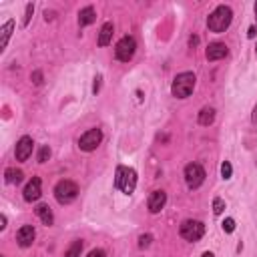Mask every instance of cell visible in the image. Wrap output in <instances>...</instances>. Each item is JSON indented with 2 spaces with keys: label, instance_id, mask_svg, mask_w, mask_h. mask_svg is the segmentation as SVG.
<instances>
[{
  "label": "cell",
  "instance_id": "obj_1",
  "mask_svg": "<svg viewBox=\"0 0 257 257\" xmlns=\"http://www.w3.org/2000/svg\"><path fill=\"white\" fill-rule=\"evenodd\" d=\"M231 20H233V10H231L229 6H217V8L209 14L207 26H209L211 32L221 34V32H225V30L229 28Z\"/></svg>",
  "mask_w": 257,
  "mask_h": 257
},
{
  "label": "cell",
  "instance_id": "obj_2",
  "mask_svg": "<svg viewBox=\"0 0 257 257\" xmlns=\"http://www.w3.org/2000/svg\"><path fill=\"white\" fill-rule=\"evenodd\" d=\"M195 75L193 73H181V75H177L175 77V81H173V85H171V92H173V96H177V98H187L191 92H193V88H195Z\"/></svg>",
  "mask_w": 257,
  "mask_h": 257
},
{
  "label": "cell",
  "instance_id": "obj_3",
  "mask_svg": "<svg viewBox=\"0 0 257 257\" xmlns=\"http://www.w3.org/2000/svg\"><path fill=\"white\" fill-rule=\"evenodd\" d=\"M115 185L123 191V193H127V195H131L133 191H135V187H137V173H135V169H129V167H119L117 169V179H115Z\"/></svg>",
  "mask_w": 257,
  "mask_h": 257
},
{
  "label": "cell",
  "instance_id": "obj_4",
  "mask_svg": "<svg viewBox=\"0 0 257 257\" xmlns=\"http://www.w3.org/2000/svg\"><path fill=\"white\" fill-rule=\"evenodd\" d=\"M77 195H79V187H77V183H73V181H69V179L59 181L57 187H55V197H57V201H59L61 205H67V203L75 201Z\"/></svg>",
  "mask_w": 257,
  "mask_h": 257
},
{
  "label": "cell",
  "instance_id": "obj_5",
  "mask_svg": "<svg viewBox=\"0 0 257 257\" xmlns=\"http://www.w3.org/2000/svg\"><path fill=\"white\" fill-rule=\"evenodd\" d=\"M181 237L185 241H199L203 235H205V225L201 221H195V219H187L181 223V229H179Z\"/></svg>",
  "mask_w": 257,
  "mask_h": 257
},
{
  "label": "cell",
  "instance_id": "obj_6",
  "mask_svg": "<svg viewBox=\"0 0 257 257\" xmlns=\"http://www.w3.org/2000/svg\"><path fill=\"white\" fill-rule=\"evenodd\" d=\"M135 50H137L135 38H133V36H123V38L117 42V46H115V55H117L119 61L129 63V61L133 59V55H135Z\"/></svg>",
  "mask_w": 257,
  "mask_h": 257
},
{
  "label": "cell",
  "instance_id": "obj_7",
  "mask_svg": "<svg viewBox=\"0 0 257 257\" xmlns=\"http://www.w3.org/2000/svg\"><path fill=\"white\" fill-rule=\"evenodd\" d=\"M205 181V169L199 163H189L185 167V183L189 189H197L201 187Z\"/></svg>",
  "mask_w": 257,
  "mask_h": 257
},
{
  "label": "cell",
  "instance_id": "obj_8",
  "mask_svg": "<svg viewBox=\"0 0 257 257\" xmlns=\"http://www.w3.org/2000/svg\"><path fill=\"white\" fill-rule=\"evenodd\" d=\"M100 141H102L100 129H90V131H86V133L79 139V147H81V151L90 153V151H94V149L100 145Z\"/></svg>",
  "mask_w": 257,
  "mask_h": 257
},
{
  "label": "cell",
  "instance_id": "obj_9",
  "mask_svg": "<svg viewBox=\"0 0 257 257\" xmlns=\"http://www.w3.org/2000/svg\"><path fill=\"white\" fill-rule=\"evenodd\" d=\"M32 147H34V143H32L30 137H20L18 143H16V149H14L16 161H20V163L26 161V159L32 155Z\"/></svg>",
  "mask_w": 257,
  "mask_h": 257
},
{
  "label": "cell",
  "instance_id": "obj_10",
  "mask_svg": "<svg viewBox=\"0 0 257 257\" xmlns=\"http://www.w3.org/2000/svg\"><path fill=\"white\" fill-rule=\"evenodd\" d=\"M22 195H24V201H28V203L38 201L40 195H42V183H40V179H38V177H32V179L28 181V185L24 187Z\"/></svg>",
  "mask_w": 257,
  "mask_h": 257
},
{
  "label": "cell",
  "instance_id": "obj_11",
  "mask_svg": "<svg viewBox=\"0 0 257 257\" xmlns=\"http://www.w3.org/2000/svg\"><path fill=\"white\" fill-rule=\"evenodd\" d=\"M167 203V193L165 191H153L149 195V201H147V207L151 213H159Z\"/></svg>",
  "mask_w": 257,
  "mask_h": 257
},
{
  "label": "cell",
  "instance_id": "obj_12",
  "mask_svg": "<svg viewBox=\"0 0 257 257\" xmlns=\"http://www.w3.org/2000/svg\"><path fill=\"white\" fill-rule=\"evenodd\" d=\"M34 237H36V231H34L32 225H24L16 233V241H18L20 247H30L34 243Z\"/></svg>",
  "mask_w": 257,
  "mask_h": 257
},
{
  "label": "cell",
  "instance_id": "obj_13",
  "mask_svg": "<svg viewBox=\"0 0 257 257\" xmlns=\"http://www.w3.org/2000/svg\"><path fill=\"white\" fill-rule=\"evenodd\" d=\"M205 55H207L209 61H221V59L227 57V46L223 42H211L207 46V53Z\"/></svg>",
  "mask_w": 257,
  "mask_h": 257
},
{
  "label": "cell",
  "instance_id": "obj_14",
  "mask_svg": "<svg viewBox=\"0 0 257 257\" xmlns=\"http://www.w3.org/2000/svg\"><path fill=\"white\" fill-rule=\"evenodd\" d=\"M113 32H115V26L113 22H105L100 28V34H98V46H107L113 38Z\"/></svg>",
  "mask_w": 257,
  "mask_h": 257
},
{
  "label": "cell",
  "instance_id": "obj_15",
  "mask_svg": "<svg viewBox=\"0 0 257 257\" xmlns=\"http://www.w3.org/2000/svg\"><path fill=\"white\" fill-rule=\"evenodd\" d=\"M94 20H96V12H94L92 6H86V8H83V10L79 12V24H81V26H88V24H92Z\"/></svg>",
  "mask_w": 257,
  "mask_h": 257
},
{
  "label": "cell",
  "instance_id": "obj_16",
  "mask_svg": "<svg viewBox=\"0 0 257 257\" xmlns=\"http://www.w3.org/2000/svg\"><path fill=\"white\" fill-rule=\"evenodd\" d=\"M34 211H36V215L40 217V221H42L44 225H53L55 217H53V211H50L48 205H38V207H36Z\"/></svg>",
  "mask_w": 257,
  "mask_h": 257
},
{
  "label": "cell",
  "instance_id": "obj_17",
  "mask_svg": "<svg viewBox=\"0 0 257 257\" xmlns=\"http://www.w3.org/2000/svg\"><path fill=\"white\" fill-rule=\"evenodd\" d=\"M213 121H215V109H211V107L201 109V113H199V125L209 127Z\"/></svg>",
  "mask_w": 257,
  "mask_h": 257
},
{
  "label": "cell",
  "instance_id": "obj_18",
  "mask_svg": "<svg viewBox=\"0 0 257 257\" xmlns=\"http://www.w3.org/2000/svg\"><path fill=\"white\" fill-rule=\"evenodd\" d=\"M12 28H14V20H8L2 28H0V32H2V38H0V50H4L8 40H10V34H12Z\"/></svg>",
  "mask_w": 257,
  "mask_h": 257
},
{
  "label": "cell",
  "instance_id": "obj_19",
  "mask_svg": "<svg viewBox=\"0 0 257 257\" xmlns=\"http://www.w3.org/2000/svg\"><path fill=\"white\" fill-rule=\"evenodd\" d=\"M4 177H6V183H16V185H18V183L22 181L24 173H22L20 169H6Z\"/></svg>",
  "mask_w": 257,
  "mask_h": 257
},
{
  "label": "cell",
  "instance_id": "obj_20",
  "mask_svg": "<svg viewBox=\"0 0 257 257\" xmlns=\"http://www.w3.org/2000/svg\"><path fill=\"white\" fill-rule=\"evenodd\" d=\"M81 251H83V241L77 239V241L69 247V251L65 253V257H81Z\"/></svg>",
  "mask_w": 257,
  "mask_h": 257
},
{
  "label": "cell",
  "instance_id": "obj_21",
  "mask_svg": "<svg viewBox=\"0 0 257 257\" xmlns=\"http://www.w3.org/2000/svg\"><path fill=\"white\" fill-rule=\"evenodd\" d=\"M223 211H225V201H223L221 197H215V199H213V213H215V215H221Z\"/></svg>",
  "mask_w": 257,
  "mask_h": 257
},
{
  "label": "cell",
  "instance_id": "obj_22",
  "mask_svg": "<svg viewBox=\"0 0 257 257\" xmlns=\"http://www.w3.org/2000/svg\"><path fill=\"white\" fill-rule=\"evenodd\" d=\"M50 159V149L48 147H40L38 151V163H46Z\"/></svg>",
  "mask_w": 257,
  "mask_h": 257
},
{
  "label": "cell",
  "instance_id": "obj_23",
  "mask_svg": "<svg viewBox=\"0 0 257 257\" xmlns=\"http://www.w3.org/2000/svg\"><path fill=\"white\" fill-rule=\"evenodd\" d=\"M231 173H233L231 163H229V161H225V163L221 165V175H223V179H231Z\"/></svg>",
  "mask_w": 257,
  "mask_h": 257
},
{
  "label": "cell",
  "instance_id": "obj_24",
  "mask_svg": "<svg viewBox=\"0 0 257 257\" xmlns=\"http://www.w3.org/2000/svg\"><path fill=\"white\" fill-rule=\"evenodd\" d=\"M223 231H225V233H233V231H235V219L227 217V219L223 221Z\"/></svg>",
  "mask_w": 257,
  "mask_h": 257
},
{
  "label": "cell",
  "instance_id": "obj_25",
  "mask_svg": "<svg viewBox=\"0 0 257 257\" xmlns=\"http://www.w3.org/2000/svg\"><path fill=\"white\" fill-rule=\"evenodd\" d=\"M34 12V4H26V10H24V20H22V26H26L30 22V16Z\"/></svg>",
  "mask_w": 257,
  "mask_h": 257
},
{
  "label": "cell",
  "instance_id": "obj_26",
  "mask_svg": "<svg viewBox=\"0 0 257 257\" xmlns=\"http://www.w3.org/2000/svg\"><path fill=\"white\" fill-rule=\"evenodd\" d=\"M151 241H153V235H141V239H139V247L141 249H145V247H149L151 245Z\"/></svg>",
  "mask_w": 257,
  "mask_h": 257
},
{
  "label": "cell",
  "instance_id": "obj_27",
  "mask_svg": "<svg viewBox=\"0 0 257 257\" xmlns=\"http://www.w3.org/2000/svg\"><path fill=\"white\" fill-rule=\"evenodd\" d=\"M86 257H107V253L105 251H102V249H92Z\"/></svg>",
  "mask_w": 257,
  "mask_h": 257
},
{
  "label": "cell",
  "instance_id": "obj_28",
  "mask_svg": "<svg viewBox=\"0 0 257 257\" xmlns=\"http://www.w3.org/2000/svg\"><path fill=\"white\" fill-rule=\"evenodd\" d=\"M32 79H34V83H36V85H40V83H42V75H40L38 71H36V73L32 75Z\"/></svg>",
  "mask_w": 257,
  "mask_h": 257
},
{
  "label": "cell",
  "instance_id": "obj_29",
  "mask_svg": "<svg viewBox=\"0 0 257 257\" xmlns=\"http://www.w3.org/2000/svg\"><path fill=\"white\" fill-rule=\"evenodd\" d=\"M0 229H6V215H0Z\"/></svg>",
  "mask_w": 257,
  "mask_h": 257
},
{
  "label": "cell",
  "instance_id": "obj_30",
  "mask_svg": "<svg viewBox=\"0 0 257 257\" xmlns=\"http://www.w3.org/2000/svg\"><path fill=\"white\" fill-rule=\"evenodd\" d=\"M98 88H100V77H96V79H94V86H92V90L96 92Z\"/></svg>",
  "mask_w": 257,
  "mask_h": 257
},
{
  "label": "cell",
  "instance_id": "obj_31",
  "mask_svg": "<svg viewBox=\"0 0 257 257\" xmlns=\"http://www.w3.org/2000/svg\"><path fill=\"white\" fill-rule=\"evenodd\" d=\"M247 36H249V38H253V36H255V26H251V28L247 30Z\"/></svg>",
  "mask_w": 257,
  "mask_h": 257
},
{
  "label": "cell",
  "instance_id": "obj_32",
  "mask_svg": "<svg viewBox=\"0 0 257 257\" xmlns=\"http://www.w3.org/2000/svg\"><path fill=\"white\" fill-rule=\"evenodd\" d=\"M201 257H215V255H213V253H211V251H205V253H203V255H201Z\"/></svg>",
  "mask_w": 257,
  "mask_h": 257
},
{
  "label": "cell",
  "instance_id": "obj_33",
  "mask_svg": "<svg viewBox=\"0 0 257 257\" xmlns=\"http://www.w3.org/2000/svg\"><path fill=\"white\" fill-rule=\"evenodd\" d=\"M253 121L257 123V105H255V109H253Z\"/></svg>",
  "mask_w": 257,
  "mask_h": 257
},
{
  "label": "cell",
  "instance_id": "obj_34",
  "mask_svg": "<svg viewBox=\"0 0 257 257\" xmlns=\"http://www.w3.org/2000/svg\"><path fill=\"white\" fill-rule=\"evenodd\" d=\"M255 16H257V2H255Z\"/></svg>",
  "mask_w": 257,
  "mask_h": 257
}]
</instances>
